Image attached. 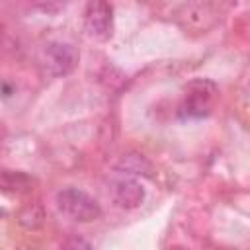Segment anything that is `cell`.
I'll list each match as a JSON object with an SVG mask.
<instances>
[{"instance_id": "8992f818", "label": "cell", "mask_w": 250, "mask_h": 250, "mask_svg": "<svg viewBox=\"0 0 250 250\" xmlns=\"http://www.w3.org/2000/svg\"><path fill=\"white\" fill-rule=\"evenodd\" d=\"M119 168L125 170L123 174H133V176H137V174L150 176V170H152L150 164H148L141 154H127V156H123Z\"/></svg>"}, {"instance_id": "5b68a950", "label": "cell", "mask_w": 250, "mask_h": 250, "mask_svg": "<svg viewBox=\"0 0 250 250\" xmlns=\"http://www.w3.org/2000/svg\"><path fill=\"white\" fill-rule=\"evenodd\" d=\"M111 199L121 209H137L145 201V188L135 178H117L111 182L109 188Z\"/></svg>"}, {"instance_id": "7a4b0ae2", "label": "cell", "mask_w": 250, "mask_h": 250, "mask_svg": "<svg viewBox=\"0 0 250 250\" xmlns=\"http://www.w3.org/2000/svg\"><path fill=\"white\" fill-rule=\"evenodd\" d=\"M215 96H217L215 82H211L207 78H195L184 90V98H182V104H180V113L184 117H191V119L207 117L213 111Z\"/></svg>"}, {"instance_id": "277c9868", "label": "cell", "mask_w": 250, "mask_h": 250, "mask_svg": "<svg viewBox=\"0 0 250 250\" xmlns=\"http://www.w3.org/2000/svg\"><path fill=\"white\" fill-rule=\"evenodd\" d=\"M84 27L96 39H107L113 31V8L107 0H88L84 8Z\"/></svg>"}, {"instance_id": "30bf717a", "label": "cell", "mask_w": 250, "mask_h": 250, "mask_svg": "<svg viewBox=\"0 0 250 250\" xmlns=\"http://www.w3.org/2000/svg\"><path fill=\"white\" fill-rule=\"evenodd\" d=\"M10 92H12V90H10V86H8V82H4V98H8V96H12Z\"/></svg>"}, {"instance_id": "6da1fadb", "label": "cell", "mask_w": 250, "mask_h": 250, "mask_svg": "<svg viewBox=\"0 0 250 250\" xmlns=\"http://www.w3.org/2000/svg\"><path fill=\"white\" fill-rule=\"evenodd\" d=\"M55 205L61 215L76 223H92L102 217L100 203L80 188H62L57 191Z\"/></svg>"}, {"instance_id": "52a82bcc", "label": "cell", "mask_w": 250, "mask_h": 250, "mask_svg": "<svg viewBox=\"0 0 250 250\" xmlns=\"http://www.w3.org/2000/svg\"><path fill=\"white\" fill-rule=\"evenodd\" d=\"M31 178L23 172H14V170H4L2 172V188L4 191H16V189H25L29 188Z\"/></svg>"}, {"instance_id": "3957f363", "label": "cell", "mask_w": 250, "mask_h": 250, "mask_svg": "<svg viewBox=\"0 0 250 250\" xmlns=\"http://www.w3.org/2000/svg\"><path fill=\"white\" fill-rule=\"evenodd\" d=\"M80 61V53L66 41H49L41 51V64L49 76L61 78L70 74Z\"/></svg>"}, {"instance_id": "9c48e42d", "label": "cell", "mask_w": 250, "mask_h": 250, "mask_svg": "<svg viewBox=\"0 0 250 250\" xmlns=\"http://www.w3.org/2000/svg\"><path fill=\"white\" fill-rule=\"evenodd\" d=\"M64 246H84V248H90V242H84V240H70V242H66Z\"/></svg>"}, {"instance_id": "ba28073f", "label": "cell", "mask_w": 250, "mask_h": 250, "mask_svg": "<svg viewBox=\"0 0 250 250\" xmlns=\"http://www.w3.org/2000/svg\"><path fill=\"white\" fill-rule=\"evenodd\" d=\"M66 4H68V0H33V6L45 14H57Z\"/></svg>"}]
</instances>
